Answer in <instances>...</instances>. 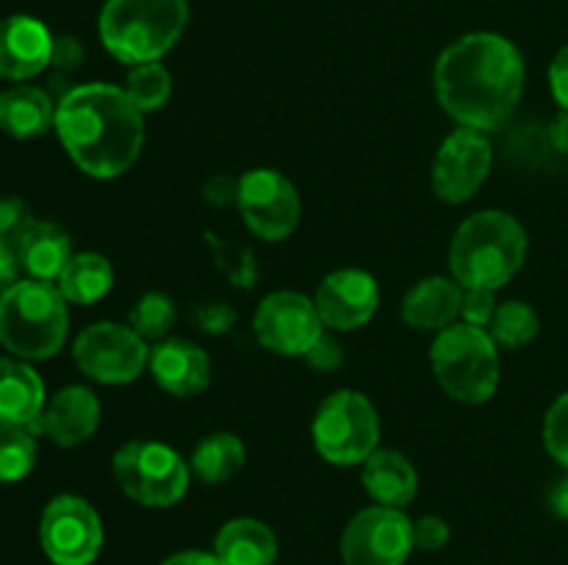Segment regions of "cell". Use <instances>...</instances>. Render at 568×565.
Segmentation results:
<instances>
[{
  "label": "cell",
  "instance_id": "obj_1",
  "mask_svg": "<svg viewBox=\"0 0 568 565\" xmlns=\"http://www.w3.org/2000/svg\"><path fill=\"white\" fill-rule=\"evenodd\" d=\"M433 86L442 109L471 131H497L525 92V59L499 33H466L436 61Z\"/></svg>",
  "mask_w": 568,
  "mask_h": 565
},
{
  "label": "cell",
  "instance_id": "obj_2",
  "mask_svg": "<svg viewBox=\"0 0 568 565\" xmlns=\"http://www.w3.org/2000/svg\"><path fill=\"white\" fill-rule=\"evenodd\" d=\"M125 89L83 83L55 105V133L67 155L89 177H120L142 153L144 120Z\"/></svg>",
  "mask_w": 568,
  "mask_h": 565
},
{
  "label": "cell",
  "instance_id": "obj_3",
  "mask_svg": "<svg viewBox=\"0 0 568 565\" xmlns=\"http://www.w3.org/2000/svg\"><path fill=\"white\" fill-rule=\"evenodd\" d=\"M527 233L505 210H480L455 230L449 269L460 288H503L521 269Z\"/></svg>",
  "mask_w": 568,
  "mask_h": 565
},
{
  "label": "cell",
  "instance_id": "obj_4",
  "mask_svg": "<svg viewBox=\"0 0 568 565\" xmlns=\"http://www.w3.org/2000/svg\"><path fill=\"white\" fill-rule=\"evenodd\" d=\"M186 22V0H105L100 39L116 61L133 66L175 48Z\"/></svg>",
  "mask_w": 568,
  "mask_h": 565
},
{
  "label": "cell",
  "instance_id": "obj_5",
  "mask_svg": "<svg viewBox=\"0 0 568 565\" xmlns=\"http://www.w3.org/2000/svg\"><path fill=\"white\" fill-rule=\"evenodd\" d=\"M67 299L48 280L14 282L0 297V343L20 360H48L67 341Z\"/></svg>",
  "mask_w": 568,
  "mask_h": 565
},
{
  "label": "cell",
  "instance_id": "obj_6",
  "mask_svg": "<svg viewBox=\"0 0 568 565\" xmlns=\"http://www.w3.org/2000/svg\"><path fill=\"white\" fill-rule=\"evenodd\" d=\"M430 363L438 386L458 402L483 404L497 393L499 352L486 327L455 321L433 341Z\"/></svg>",
  "mask_w": 568,
  "mask_h": 565
},
{
  "label": "cell",
  "instance_id": "obj_7",
  "mask_svg": "<svg viewBox=\"0 0 568 565\" xmlns=\"http://www.w3.org/2000/svg\"><path fill=\"white\" fill-rule=\"evenodd\" d=\"M114 476L133 502L144 507H172L186 493L192 469L166 443L128 441L114 454Z\"/></svg>",
  "mask_w": 568,
  "mask_h": 565
},
{
  "label": "cell",
  "instance_id": "obj_8",
  "mask_svg": "<svg viewBox=\"0 0 568 565\" xmlns=\"http://www.w3.org/2000/svg\"><path fill=\"white\" fill-rule=\"evenodd\" d=\"M316 452L333 465H358L381 441V419L364 393L336 391L320 404L314 415Z\"/></svg>",
  "mask_w": 568,
  "mask_h": 565
},
{
  "label": "cell",
  "instance_id": "obj_9",
  "mask_svg": "<svg viewBox=\"0 0 568 565\" xmlns=\"http://www.w3.org/2000/svg\"><path fill=\"white\" fill-rule=\"evenodd\" d=\"M75 366L103 386H125L144 371L150 349L133 327L116 321H98L75 338Z\"/></svg>",
  "mask_w": 568,
  "mask_h": 565
},
{
  "label": "cell",
  "instance_id": "obj_10",
  "mask_svg": "<svg viewBox=\"0 0 568 565\" xmlns=\"http://www.w3.org/2000/svg\"><path fill=\"white\" fill-rule=\"evenodd\" d=\"M39 543L53 565H92L103 548V524L87 499L55 496L39 521Z\"/></svg>",
  "mask_w": 568,
  "mask_h": 565
},
{
  "label": "cell",
  "instance_id": "obj_11",
  "mask_svg": "<svg viewBox=\"0 0 568 565\" xmlns=\"http://www.w3.org/2000/svg\"><path fill=\"white\" fill-rule=\"evenodd\" d=\"M414 548V521L394 507H366L342 535L344 565H405Z\"/></svg>",
  "mask_w": 568,
  "mask_h": 565
},
{
  "label": "cell",
  "instance_id": "obj_12",
  "mask_svg": "<svg viewBox=\"0 0 568 565\" xmlns=\"http://www.w3.org/2000/svg\"><path fill=\"white\" fill-rule=\"evenodd\" d=\"M494 150L483 131L458 127L444 138L433 161V192L449 205H460L475 197L491 172Z\"/></svg>",
  "mask_w": 568,
  "mask_h": 565
},
{
  "label": "cell",
  "instance_id": "obj_13",
  "mask_svg": "<svg viewBox=\"0 0 568 565\" xmlns=\"http://www.w3.org/2000/svg\"><path fill=\"white\" fill-rule=\"evenodd\" d=\"M255 336L270 352L305 358L322 336V316L314 299L297 291H275L255 310Z\"/></svg>",
  "mask_w": 568,
  "mask_h": 565
},
{
  "label": "cell",
  "instance_id": "obj_14",
  "mask_svg": "<svg viewBox=\"0 0 568 565\" xmlns=\"http://www.w3.org/2000/svg\"><path fill=\"white\" fill-rule=\"evenodd\" d=\"M239 208L244 222L264 242H283L300 222V194L286 175L253 170L239 181Z\"/></svg>",
  "mask_w": 568,
  "mask_h": 565
},
{
  "label": "cell",
  "instance_id": "obj_15",
  "mask_svg": "<svg viewBox=\"0 0 568 565\" xmlns=\"http://www.w3.org/2000/svg\"><path fill=\"white\" fill-rule=\"evenodd\" d=\"M314 302L325 327L358 330L375 316L377 305H381V288L369 271L338 269L322 280Z\"/></svg>",
  "mask_w": 568,
  "mask_h": 565
},
{
  "label": "cell",
  "instance_id": "obj_16",
  "mask_svg": "<svg viewBox=\"0 0 568 565\" xmlns=\"http://www.w3.org/2000/svg\"><path fill=\"white\" fill-rule=\"evenodd\" d=\"M53 42L48 28L28 14L0 20V81L37 78L53 61Z\"/></svg>",
  "mask_w": 568,
  "mask_h": 565
},
{
  "label": "cell",
  "instance_id": "obj_17",
  "mask_svg": "<svg viewBox=\"0 0 568 565\" xmlns=\"http://www.w3.org/2000/svg\"><path fill=\"white\" fill-rule=\"evenodd\" d=\"M100 424V402L89 388L67 386L44 404L33 430L44 432L59 446L72 449L87 443Z\"/></svg>",
  "mask_w": 568,
  "mask_h": 565
},
{
  "label": "cell",
  "instance_id": "obj_18",
  "mask_svg": "<svg viewBox=\"0 0 568 565\" xmlns=\"http://www.w3.org/2000/svg\"><path fill=\"white\" fill-rule=\"evenodd\" d=\"M153 380L172 397H197L211 382V360L186 338H166L150 352Z\"/></svg>",
  "mask_w": 568,
  "mask_h": 565
},
{
  "label": "cell",
  "instance_id": "obj_19",
  "mask_svg": "<svg viewBox=\"0 0 568 565\" xmlns=\"http://www.w3.org/2000/svg\"><path fill=\"white\" fill-rule=\"evenodd\" d=\"M464 305V288L449 277H425L408 288L403 299V319L414 330L442 332L455 325Z\"/></svg>",
  "mask_w": 568,
  "mask_h": 565
},
{
  "label": "cell",
  "instance_id": "obj_20",
  "mask_svg": "<svg viewBox=\"0 0 568 565\" xmlns=\"http://www.w3.org/2000/svg\"><path fill=\"white\" fill-rule=\"evenodd\" d=\"M361 480H364L366 493L381 507H408L414 502L416 491H419V476H416L414 463L403 452H394V449H375L364 460Z\"/></svg>",
  "mask_w": 568,
  "mask_h": 565
},
{
  "label": "cell",
  "instance_id": "obj_21",
  "mask_svg": "<svg viewBox=\"0 0 568 565\" xmlns=\"http://www.w3.org/2000/svg\"><path fill=\"white\" fill-rule=\"evenodd\" d=\"M44 404L42 377L26 360L0 358V421L37 427Z\"/></svg>",
  "mask_w": 568,
  "mask_h": 565
},
{
  "label": "cell",
  "instance_id": "obj_22",
  "mask_svg": "<svg viewBox=\"0 0 568 565\" xmlns=\"http://www.w3.org/2000/svg\"><path fill=\"white\" fill-rule=\"evenodd\" d=\"M55 125V105L39 86L17 83L0 92V131L14 138H37Z\"/></svg>",
  "mask_w": 568,
  "mask_h": 565
},
{
  "label": "cell",
  "instance_id": "obj_23",
  "mask_svg": "<svg viewBox=\"0 0 568 565\" xmlns=\"http://www.w3.org/2000/svg\"><path fill=\"white\" fill-rule=\"evenodd\" d=\"M214 554L222 565H272L277 557V537L264 521L233 518L216 532Z\"/></svg>",
  "mask_w": 568,
  "mask_h": 565
},
{
  "label": "cell",
  "instance_id": "obj_24",
  "mask_svg": "<svg viewBox=\"0 0 568 565\" xmlns=\"http://www.w3.org/2000/svg\"><path fill=\"white\" fill-rule=\"evenodd\" d=\"M72 247L64 227L53 222H33L31 230L17 249L20 269H26L33 280H59L64 266L70 264Z\"/></svg>",
  "mask_w": 568,
  "mask_h": 565
},
{
  "label": "cell",
  "instance_id": "obj_25",
  "mask_svg": "<svg viewBox=\"0 0 568 565\" xmlns=\"http://www.w3.org/2000/svg\"><path fill=\"white\" fill-rule=\"evenodd\" d=\"M59 291L64 294L67 302L72 305H92L103 299L114 286V269L109 258L98 253H78L72 255L70 264L59 275Z\"/></svg>",
  "mask_w": 568,
  "mask_h": 565
},
{
  "label": "cell",
  "instance_id": "obj_26",
  "mask_svg": "<svg viewBox=\"0 0 568 565\" xmlns=\"http://www.w3.org/2000/svg\"><path fill=\"white\" fill-rule=\"evenodd\" d=\"M244 443L233 432H211L194 446L192 474H197L205 485H220L233 480L244 465Z\"/></svg>",
  "mask_w": 568,
  "mask_h": 565
},
{
  "label": "cell",
  "instance_id": "obj_27",
  "mask_svg": "<svg viewBox=\"0 0 568 565\" xmlns=\"http://www.w3.org/2000/svg\"><path fill=\"white\" fill-rule=\"evenodd\" d=\"M37 463V430L0 421V482H20Z\"/></svg>",
  "mask_w": 568,
  "mask_h": 565
},
{
  "label": "cell",
  "instance_id": "obj_28",
  "mask_svg": "<svg viewBox=\"0 0 568 565\" xmlns=\"http://www.w3.org/2000/svg\"><path fill=\"white\" fill-rule=\"evenodd\" d=\"M122 89H125L131 103L136 105L142 114H150V111H159L161 105L170 100L172 78L164 64H159V61H144V64L131 66V72H128L125 78V86Z\"/></svg>",
  "mask_w": 568,
  "mask_h": 565
},
{
  "label": "cell",
  "instance_id": "obj_29",
  "mask_svg": "<svg viewBox=\"0 0 568 565\" xmlns=\"http://www.w3.org/2000/svg\"><path fill=\"white\" fill-rule=\"evenodd\" d=\"M541 319L532 305L510 299V302L497 305V314L491 319V338L505 349H519L536 338Z\"/></svg>",
  "mask_w": 568,
  "mask_h": 565
},
{
  "label": "cell",
  "instance_id": "obj_30",
  "mask_svg": "<svg viewBox=\"0 0 568 565\" xmlns=\"http://www.w3.org/2000/svg\"><path fill=\"white\" fill-rule=\"evenodd\" d=\"M172 325H175V302L161 291L144 294L131 310V327L144 341H161Z\"/></svg>",
  "mask_w": 568,
  "mask_h": 565
},
{
  "label": "cell",
  "instance_id": "obj_31",
  "mask_svg": "<svg viewBox=\"0 0 568 565\" xmlns=\"http://www.w3.org/2000/svg\"><path fill=\"white\" fill-rule=\"evenodd\" d=\"M33 214L20 197L0 199V247L11 249L17 255L26 233L33 227Z\"/></svg>",
  "mask_w": 568,
  "mask_h": 565
},
{
  "label": "cell",
  "instance_id": "obj_32",
  "mask_svg": "<svg viewBox=\"0 0 568 565\" xmlns=\"http://www.w3.org/2000/svg\"><path fill=\"white\" fill-rule=\"evenodd\" d=\"M544 446L568 471V391L560 393L544 419Z\"/></svg>",
  "mask_w": 568,
  "mask_h": 565
},
{
  "label": "cell",
  "instance_id": "obj_33",
  "mask_svg": "<svg viewBox=\"0 0 568 565\" xmlns=\"http://www.w3.org/2000/svg\"><path fill=\"white\" fill-rule=\"evenodd\" d=\"M497 291L488 288H464V305H460V316L466 325L488 327L491 325L494 314H497Z\"/></svg>",
  "mask_w": 568,
  "mask_h": 565
},
{
  "label": "cell",
  "instance_id": "obj_34",
  "mask_svg": "<svg viewBox=\"0 0 568 565\" xmlns=\"http://www.w3.org/2000/svg\"><path fill=\"white\" fill-rule=\"evenodd\" d=\"M449 543V524L442 515H422L414 524V546L422 552H438Z\"/></svg>",
  "mask_w": 568,
  "mask_h": 565
},
{
  "label": "cell",
  "instance_id": "obj_35",
  "mask_svg": "<svg viewBox=\"0 0 568 565\" xmlns=\"http://www.w3.org/2000/svg\"><path fill=\"white\" fill-rule=\"evenodd\" d=\"M549 89H552V97L560 111H568V44L558 50L549 64Z\"/></svg>",
  "mask_w": 568,
  "mask_h": 565
},
{
  "label": "cell",
  "instance_id": "obj_36",
  "mask_svg": "<svg viewBox=\"0 0 568 565\" xmlns=\"http://www.w3.org/2000/svg\"><path fill=\"white\" fill-rule=\"evenodd\" d=\"M305 360H308V366H314L316 371H331L342 363V347H338V341H333L331 336L322 332L320 341L308 349Z\"/></svg>",
  "mask_w": 568,
  "mask_h": 565
},
{
  "label": "cell",
  "instance_id": "obj_37",
  "mask_svg": "<svg viewBox=\"0 0 568 565\" xmlns=\"http://www.w3.org/2000/svg\"><path fill=\"white\" fill-rule=\"evenodd\" d=\"M17 275H20V260H17V255L11 253V249L0 247V297H3L14 282H20Z\"/></svg>",
  "mask_w": 568,
  "mask_h": 565
},
{
  "label": "cell",
  "instance_id": "obj_38",
  "mask_svg": "<svg viewBox=\"0 0 568 565\" xmlns=\"http://www.w3.org/2000/svg\"><path fill=\"white\" fill-rule=\"evenodd\" d=\"M200 319H203L205 330H225L233 321V310L227 308V305H211V308H205L203 314H200Z\"/></svg>",
  "mask_w": 568,
  "mask_h": 565
},
{
  "label": "cell",
  "instance_id": "obj_39",
  "mask_svg": "<svg viewBox=\"0 0 568 565\" xmlns=\"http://www.w3.org/2000/svg\"><path fill=\"white\" fill-rule=\"evenodd\" d=\"M161 565H222L220 557L214 552H181L166 557Z\"/></svg>",
  "mask_w": 568,
  "mask_h": 565
},
{
  "label": "cell",
  "instance_id": "obj_40",
  "mask_svg": "<svg viewBox=\"0 0 568 565\" xmlns=\"http://www.w3.org/2000/svg\"><path fill=\"white\" fill-rule=\"evenodd\" d=\"M549 144H552L558 153L568 155V111H560L555 116V122L549 125Z\"/></svg>",
  "mask_w": 568,
  "mask_h": 565
},
{
  "label": "cell",
  "instance_id": "obj_41",
  "mask_svg": "<svg viewBox=\"0 0 568 565\" xmlns=\"http://www.w3.org/2000/svg\"><path fill=\"white\" fill-rule=\"evenodd\" d=\"M549 507H552L558 518L568 521V474L549 491Z\"/></svg>",
  "mask_w": 568,
  "mask_h": 565
}]
</instances>
